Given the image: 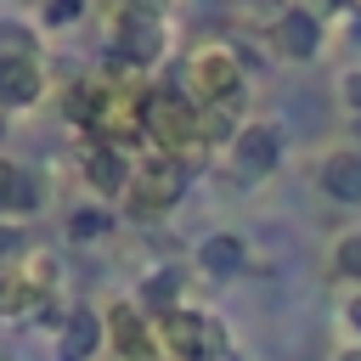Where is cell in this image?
<instances>
[{
    "label": "cell",
    "instance_id": "6da1fadb",
    "mask_svg": "<svg viewBox=\"0 0 361 361\" xmlns=\"http://www.w3.org/2000/svg\"><path fill=\"white\" fill-rule=\"evenodd\" d=\"M180 96L192 107H237L243 96V62L231 45H197L180 62Z\"/></svg>",
    "mask_w": 361,
    "mask_h": 361
},
{
    "label": "cell",
    "instance_id": "7a4b0ae2",
    "mask_svg": "<svg viewBox=\"0 0 361 361\" xmlns=\"http://www.w3.org/2000/svg\"><path fill=\"white\" fill-rule=\"evenodd\" d=\"M152 338H158V350L169 355V361H231V344H226V327H220V316H209V310H169V316H158L152 322Z\"/></svg>",
    "mask_w": 361,
    "mask_h": 361
},
{
    "label": "cell",
    "instance_id": "3957f363",
    "mask_svg": "<svg viewBox=\"0 0 361 361\" xmlns=\"http://www.w3.org/2000/svg\"><path fill=\"white\" fill-rule=\"evenodd\" d=\"M45 96V68H39V45L23 23H0V107H34Z\"/></svg>",
    "mask_w": 361,
    "mask_h": 361
},
{
    "label": "cell",
    "instance_id": "277c9868",
    "mask_svg": "<svg viewBox=\"0 0 361 361\" xmlns=\"http://www.w3.org/2000/svg\"><path fill=\"white\" fill-rule=\"evenodd\" d=\"M141 135H147L152 152H164V158H180V152H197V147H203V135H197V107H192L180 90H147Z\"/></svg>",
    "mask_w": 361,
    "mask_h": 361
},
{
    "label": "cell",
    "instance_id": "5b68a950",
    "mask_svg": "<svg viewBox=\"0 0 361 361\" xmlns=\"http://www.w3.org/2000/svg\"><path fill=\"white\" fill-rule=\"evenodd\" d=\"M180 197H186V164H180V158H164V152H147V158L135 164V180H130V192H124L130 214H141V220H152V214H169Z\"/></svg>",
    "mask_w": 361,
    "mask_h": 361
},
{
    "label": "cell",
    "instance_id": "8992f818",
    "mask_svg": "<svg viewBox=\"0 0 361 361\" xmlns=\"http://www.w3.org/2000/svg\"><path fill=\"white\" fill-rule=\"evenodd\" d=\"M107 39H113V62L130 68V73H141V68H152V62L164 56L169 28H164V17H130V11H113Z\"/></svg>",
    "mask_w": 361,
    "mask_h": 361
},
{
    "label": "cell",
    "instance_id": "52a82bcc",
    "mask_svg": "<svg viewBox=\"0 0 361 361\" xmlns=\"http://www.w3.org/2000/svg\"><path fill=\"white\" fill-rule=\"evenodd\" d=\"M276 164H282V135H276V124H243L237 141H231V175L254 186V180H265Z\"/></svg>",
    "mask_w": 361,
    "mask_h": 361
},
{
    "label": "cell",
    "instance_id": "ba28073f",
    "mask_svg": "<svg viewBox=\"0 0 361 361\" xmlns=\"http://www.w3.org/2000/svg\"><path fill=\"white\" fill-rule=\"evenodd\" d=\"M271 45H276L288 62H310V56L322 51V17L305 11V6L276 11V23H271Z\"/></svg>",
    "mask_w": 361,
    "mask_h": 361
},
{
    "label": "cell",
    "instance_id": "9c48e42d",
    "mask_svg": "<svg viewBox=\"0 0 361 361\" xmlns=\"http://www.w3.org/2000/svg\"><path fill=\"white\" fill-rule=\"evenodd\" d=\"M85 180H90L96 197H124L130 180H135V164H130L124 147H102V141H96V147L85 152Z\"/></svg>",
    "mask_w": 361,
    "mask_h": 361
},
{
    "label": "cell",
    "instance_id": "30bf717a",
    "mask_svg": "<svg viewBox=\"0 0 361 361\" xmlns=\"http://www.w3.org/2000/svg\"><path fill=\"white\" fill-rule=\"evenodd\" d=\"M107 338L118 344V355H124V361H152V355H158L152 322H147L135 305H113V310H107Z\"/></svg>",
    "mask_w": 361,
    "mask_h": 361
},
{
    "label": "cell",
    "instance_id": "8fae6325",
    "mask_svg": "<svg viewBox=\"0 0 361 361\" xmlns=\"http://www.w3.org/2000/svg\"><path fill=\"white\" fill-rule=\"evenodd\" d=\"M316 186L333 203H361V147H338L316 164Z\"/></svg>",
    "mask_w": 361,
    "mask_h": 361
},
{
    "label": "cell",
    "instance_id": "7c38bea8",
    "mask_svg": "<svg viewBox=\"0 0 361 361\" xmlns=\"http://www.w3.org/2000/svg\"><path fill=\"white\" fill-rule=\"evenodd\" d=\"M102 333H107V327H102L96 310H85V305L68 310V316H62V333H56V361H90V355L102 350Z\"/></svg>",
    "mask_w": 361,
    "mask_h": 361
},
{
    "label": "cell",
    "instance_id": "4fadbf2b",
    "mask_svg": "<svg viewBox=\"0 0 361 361\" xmlns=\"http://www.w3.org/2000/svg\"><path fill=\"white\" fill-rule=\"evenodd\" d=\"M243 265H248V248H243V237H231V231H214V237H203V243H197V271H203V276L226 282V276H237Z\"/></svg>",
    "mask_w": 361,
    "mask_h": 361
},
{
    "label": "cell",
    "instance_id": "5bb4252c",
    "mask_svg": "<svg viewBox=\"0 0 361 361\" xmlns=\"http://www.w3.org/2000/svg\"><path fill=\"white\" fill-rule=\"evenodd\" d=\"M135 305H141V316H169V310H180V271H152L147 282H141V293H135Z\"/></svg>",
    "mask_w": 361,
    "mask_h": 361
},
{
    "label": "cell",
    "instance_id": "9a60e30c",
    "mask_svg": "<svg viewBox=\"0 0 361 361\" xmlns=\"http://www.w3.org/2000/svg\"><path fill=\"white\" fill-rule=\"evenodd\" d=\"M45 299L23 282V271L11 265V271H0V316H28V310H39Z\"/></svg>",
    "mask_w": 361,
    "mask_h": 361
},
{
    "label": "cell",
    "instance_id": "2e32d148",
    "mask_svg": "<svg viewBox=\"0 0 361 361\" xmlns=\"http://www.w3.org/2000/svg\"><path fill=\"white\" fill-rule=\"evenodd\" d=\"M17 271H23V282H28L39 299H51V288H56V254H51V248H28V254L17 259Z\"/></svg>",
    "mask_w": 361,
    "mask_h": 361
},
{
    "label": "cell",
    "instance_id": "e0dca14e",
    "mask_svg": "<svg viewBox=\"0 0 361 361\" xmlns=\"http://www.w3.org/2000/svg\"><path fill=\"white\" fill-rule=\"evenodd\" d=\"M39 180L28 175V169H17V180H11V192H6V214H34L39 209Z\"/></svg>",
    "mask_w": 361,
    "mask_h": 361
},
{
    "label": "cell",
    "instance_id": "ac0fdd59",
    "mask_svg": "<svg viewBox=\"0 0 361 361\" xmlns=\"http://www.w3.org/2000/svg\"><path fill=\"white\" fill-rule=\"evenodd\" d=\"M333 276L361 282V231H350V237H338V243H333Z\"/></svg>",
    "mask_w": 361,
    "mask_h": 361
},
{
    "label": "cell",
    "instance_id": "d6986e66",
    "mask_svg": "<svg viewBox=\"0 0 361 361\" xmlns=\"http://www.w3.org/2000/svg\"><path fill=\"white\" fill-rule=\"evenodd\" d=\"M107 226H113V220H107L102 209H73V214H68V237H73V243H96Z\"/></svg>",
    "mask_w": 361,
    "mask_h": 361
},
{
    "label": "cell",
    "instance_id": "ffe728a7",
    "mask_svg": "<svg viewBox=\"0 0 361 361\" xmlns=\"http://www.w3.org/2000/svg\"><path fill=\"white\" fill-rule=\"evenodd\" d=\"M85 17V0H45V23L51 28H68V23H79Z\"/></svg>",
    "mask_w": 361,
    "mask_h": 361
},
{
    "label": "cell",
    "instance_id": "44dd1931",
    "mask_svg": "<svg viewBox=\"0 0 361 361\" xmlns=\"http://www.w3.org/2000/svg\"><path fill=\"white\" fill-rule=\"evenodd\" d=\"M338 102H344V107L361 118V68H350V73L338 79Z\"/></svg>",
    "mask_w": 361,
    "mask_h": 361
},
{
    "label": "cell",
    "instance_id": "7402d4cb",
    "mask_svg": "<svg viewBox=\"0 0 361 361\" xmlns=\"http://www.w3.org/2000/svg\"><path fill=\"white\" fill-rule=\"evenodd\" d=\"M113 11H130V17H164L169 0H113Z\"/></svg>",
    "mask_w": 361,
    "mask_h": 361
},
{
    "label": "cell",
    "instance_id": "603a6c76",
    "mask_svg": "<svg viewBox=\"0 0 361 361\" xmlns=\"http://www.w3.org/2000/svg\"><path fill=\"white\" fill-rule=\"evenodd\" d=\"M11 254H23V231L17 226H0V259H11Z\"/></svg>",
    "mask_w": 361,
    "mask_h": 361
},
{
    "label": "cell",
    "instance_id": "cb8c5ba5",
    "mask_svg": "<svg viewBox=\"0 0 361 361\" xmlns=\"http://www.w3.org/2000/svg\"><path fill=\"white\" fill-rule=\"evenodd\" d=\"M17 169H23V164H11V158H0V214H6V192H11V180H17Z\"/></svg>",
    "mask_w": 361,
    "mask_h": 361
},
{
    "label": "cell",
    "instance_id": "d4e9b609",
    "mask_svg": "<svg viewBox=\"0 0 361 361\" xmlns=\"http://www.w3.org/2000/svg\"><path fill=\"white\" fill-rule=\"evenodd\" d=\"M344 322H350V327H355V333H361V293H355V299H350V305H344Z\"/></svg>",
    "mask_w": 361,
    "mask_h": 361
},
{
    "label": "cell",
    "instance_id": "484cf974",
    "mask_svg": "<svg viewBox=\"0 0 361 361\" xmlns=\"http://www.w3.org/2000/svg\"><path fill=\"white\" fill-rule=\"evenodd\" d=\"M333 361H361V350H344V355H333Z\"/></svg>",
    "mask_w": 361,
    "mask_h": 361
},
{
    "label": "cell",
    "instance_id": "4316f807",
    "mask_svg": "<svg viewBox=\"0 0 361 361\" xmlns=\"http://www.w3.org/2000/svg\"><path fill=\"white\" fill-rule=\"evenodd\" d=\"M350 28H355V39H361V17H355V23H350Z\"/></svg>",
    "mask_w": 361,
    "mask_h": 361
}]
</instances>
